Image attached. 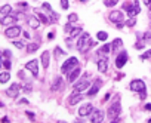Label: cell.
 I'll return each instance as SVG.
<instances>
[{
    "label": "cell",
    "instance_id": "7c38bea8",
    "mask_svg": "<svg viewBox=\"0 0 151 123\" xmlns=\"http://www.w3.org/2000/svg\"><path fill=\"white\" fill-rule=\"evenodd\" d=\"M108 18H110V21L111 22H121L123 21V12H120V10H113V12H110V15H108Z\"/></svg>",
    "mask_w": 151,
    "mask_h": 123
},
{
    "label": "cell",
    "instance_id": "f5cc1de1",
    "mask_svg": "<svg viewBox=\"0 0 151 123\" xmlns=\"http://www.w3.org/2000/svg\"><path fill=\"white\" fill-rule=\"evenodd\" d=\"M19 104H28V101H27V100H21Z\"/></svg>",
    "mask_w": 151,
    "mask_h": 123
},
{
    "label": "cell",
    "instance_id": "7a4b0ae2",
    "mask_svg": "<svg viewBox=\"0 0 151 123\" xmlns=\"http://www.w3.org/2000/svg\"><path fill=\"white\" fill-rule=\"evenodd\" d=\"M76 67H79V59L76 58V56H71V58H68L64 64H62V67H61V71L64 73V74H68V73H71Z\"/></svg>",
    "mask_w": 151,
    "mask_h": 123
},
{
    "label": "cell",
    "instance_id": "4dcf8cb0",
    "mask_svg": "<svg viewBox=\"0 0 151 123\" xmlns=\"http://www.w3.org/2000/svg\"><path fill=\"white\" fill-rule=\"evenodd\" d=\"M117 2H119V0H104V5L108 6V8H111V6H114Z\"/></svg>",
    "mask_w": 151,
    "mask_h": 123
},
{
    "label": "cell",
    "instance_id": "680465c9",
    "mask_svg": "<svg viewBox=\"0 0 151 123\" xmlns=\"http://www.w3.org/2000/svg\"><path fill=\"white\" fill-rule=\"evenodd\" d=\"M3 107V102H0V108H2Z\"/></svg>",
    "mask_w": 151,
    "mask_h": 123
},
{
    "label": "cell",
    "instance_id": "ac0fdd59",
    "mask_svg": "<svg viewBox=\"0 0 151 123\" xmlns=\"http://www.w3.org/2000/svg\"><path fill=\"white\" fill-rule=\"evenodd\" d=\"M124 10L128 12V16H129V18H135V16L138 15V12L135 10V6L130 5V3H126V5H124Z\"/></svg>",
    "mask_w": 151,
    "mask_h": 123
},
{
    "label": "cell",
    "instance_id": "db71d44e",
    "mask_svg": "<svg viewBox=\"0 0 151 123\" xmlns=\"http://www.w3.org/2000/svg\"><path fill=\"white\" fill-rule=\"evenodd\" d=\"M76 123H84V122H83L82 119H77V120H76Z\"/></svg>",
    "mask_w": 151,
    "mask_h": 123
},
{
    "label": "cell",
    "instance_id": "30bf717a",
    "mask_svg": "<svg viewBox=\"0 0 151 123\" xmlns=\"http://www.w3.org/2000/svg\"><path fill=\"white\" fill-rule=\"evenodd\" d=\"M19 89H21L19 83H12V85L9 86V89L6 91V95L10 96V98H16V96L19 95Z\"/></svg>",
    "mask_w": 151,
    "mask_h": 123
},
{
    "label": "cell",
    "instance_id": "f35d334b",
    "mask_svg": "<svg viewBox=\"0 0 151 123\" xmlns=\"http://www.w3.org/2000/svg\"><path fill=\"white\" fill-rule=\"evenodd\" d=\"M145 98H147V89L145 91H142V92H139V100H145Z\"/></svg>",
    "mask_w": 151,
    "mask_h": 123
},
{
    "label": "cell",
    "instance_id": "3957f363",
    "mask_svg": "<svg viewBox=\"0 0 151 123\" xmlns=\"http://www.w3.org/2000/svg\"><path fill=\"white\" fill-rule=\"evenodd\" d=\"M89 116H91V123H102L104 117H105V113L99 108H93V111Z\"/></svg>",
    "mask_w": 151,
    "mask_h": 123
},
{
    "label": "cell",
    "instance_id": "11a10c76",
    "mask_svg": "<svg viewBox=\"0 0 151 123\" xmlns=\"http://www.w3.org/2000/svg\"><path fill=\"white\" fill-rule=\"evenodd\" d=\"M111 123H119V122H117V120H116V119H114V120H113V122H111Z\"/></svg>",
    "mask_w": 151,
    "mask_h": 123
},
{
    "label": "cell",
    "instance_id": "7bdbcfd3",
    "mask_svg": "<svg viewBox=\"0 0 151 123\" xmlns=\"http://www.w3.org/2000/svg\"><path fill=\"white\" fill-rule=\"evenodd\" d=\"M54 54H55V56H56V55H62V54H64V52H62V51H61L59 47H55V52H54Z\"/></svg>",
    "mask_w": 151,
    "mask_h": 123
},
{
    "label": "cell",
    "instance_id": "681fc988",
    "mask_svg": "<svg viewBox=\"0 0 151 123\" xmlns=\"http://www.w3.org/2000/svg\"><path fill=\"white\" fill-rule=\"evenodd\" d=\"M24 37H25V39H30V37H31V36H30V34H28L27 31H24Z\"/></svg>",
    "mask_w": 151,
    "mask_h": 123
},
{
    "label": "cell",
    "instance_id": "5b68a950",
    "mask_svg": "<svg viewBox=\"0 0 151 123\" xmlns=\"http://www.w3.org/2000/svg\"><path fill=\"white\" fill-rule=\"evenodd\" d=\"M129 88H130V91H133V92H138V93H139V92L145 91V83H144L142 80L135 79V80H132V82H130Z\"/></svg>",
    "mask_w": 151,
    "mask_h": 123
},
{
    "label": "cell",
    "instance_id": "e575fe53",
    "mask_svg": "<svg viewBox=\"0 0 151 123\" xmlns=\"http://www.w3.org/2000/svg\"><path fill=\"white\" fill-rule=\"evenodd\" d=\"M2 63H3V67H5L6 70H10V65H12V64H10L9 59H5V61H2Z\"/></svg>",
    "mask_w": 151,
    "mask_h": 123
},
{
    "label": "cell",
    "instance_id": "6da1fadb",
    "mask_svg": "<svg viewBox=\"0 0 151 123\" xmlns=\"http://www.w3.org/2000/svg\"><path fill=\"white\" fill-rule=\"evenodd\" d=\"M120 113H121V105H120V100L117 98V101H114L110 107H108V110H107V116L111 119V120H114V119H117L119 116H120Z\"/></svg>",
    "mask_w": 151,
    "mask_h": 123
},
{
    "label": "cell",
    "instance_id": "8992f818",
    "mask_svg": "<svg viewBox=\"0 0 151 123\" xmlns=\"http://www.w3.org/2000/svg\"><path fill=\"white\" fill-rule=\"evenodd\" d=\"M19 34H21V27H18V25H12V27L6 28V31H5V36L9 39H15Z\"/></svg>",
    "mask_w": 151,
    "mask_h": 123
},
{
    "label": "cell",
    "instance_id": "2e32d148",
    "mask_svg": "<svg viewBox=\"0 0 151 123\" xmlns=\"http://www.w3.org/2000/svg\"><path fill=\"white\" fill-rule=\"evenodd\" d=\"M16 22V16L15 15H6L2 18V25H12V24H15Z\"/></svg>",
    "mask_w": 151,
    "mask_h": 123
},
{
    "label": "cell",
    "instance_id": "b9f144b4",
    "mask_svg": "<svg viewBox=\"0 0 151 123\" xmlns=\"http://www.w3.org/2000/svg\"><path fill=\"white\" fill-rule=\"evenodd\" d=\"M25 114H27V117H30V120H34V113H31V111H25Z\"/></svg>",
    "mask_w": 151,
    "mask_h": 123
},
{
    "label": "cell",
    "instance_id": "277c9868",
    "mask_svg": "<svg viewBox=\"0 0 151 123\" xmlns=\"http://www.w3.org/2000/svg\"><path fill=\"white\" fill-rule=\"evenodd\" d=\"M25 68H27L28 71H31V74H33L34 77L39 76V61H37V59L28 61V63L25 64Z\"/></svg>",
    "mask_w": 151,
    "mask_h": 123
},
{
    "label": "cell",
    "instance_id": "8fae6325",
    "mask_svg": "<svg viewBox=\"0 0 151 123\" xmlns=\"http://www.w3.org/2000/svg\"><path fill=\"white\" fill-rule=\"evenodd\" d=\"M91 86V82L87 80V79H82V80H79L77 83L74 85V91H79V92H82V91H84V89H87Z\"/></svg>",
    "mask_w": 151,
    "mask_h": 123
},
{
    "label": "cell",
    "instance_id": "cb8c5ba5",
    "mask_svg": "<svg viewBox=\"0 0 151 123\" xmlns=\"http://www.w3.org/2000/svg\"><path fill=\"white\" fill-rule=\"evenodd\" d=\"M10 12H12V6L10 5H5V6H2V9H0V14H2L3 16L10 15Z\"/></svg>",
    "mask_w": 151,
    "mask_h": 123
},
{
    "label": "cell",
    "instance_id": "c3c4849f",
    "mask_svg": "<svg viewBox=\"0 0 151 123\" xmlns=\"http://www.w3.org/2000/svg\"><path fill=\"white\" fill-rule=\"evenodd\" d=\"M145 110H147V111H151V104L148 102V104H145V107H144Z\"/></svg>",
    "mask_w": 151,
    "mask_h": 123
},
{
    "label": "cell",
    "instance_id": "4316f807",
    "mask_svg": "<svg viewBox=\"0 0 151 123\" xmlns=\"http://www.w3.org/2000/svg\"><path fill=\"white\" fill-rule=\"evenodd\" d=\"M96 39H98V40H101V42H105V40L108 39V33H107V31H98Z\"/></svg>",
    "mask_w": 151,
    "mask_h": 123
},
{
    "label": "cell",
    "instance_id": "74e56055",
    "mask_svg": "<svg viewBox=\"0 0 151 123\" xmlns=\"http://www.w3.org/2000/svg\"><path fill=\"white\" fill-rule=\"evenodd\" d=\"M142 39H144L145 42H148V40H151V33H150V31H147V33H144V36H142Z\"/></svg>",
    "mask_w": 151,
    "mask_h": 123
},
{
    "label": "cell",
    "instance_id": "ffe728a7",
    "mask_svg": "<svg viewBox=\"0 0 151 123\" xmlns=\"http://www.w3.org/2000/svg\"><path fill=\"white\" fill-rule=\"evenodd\" d=\"M28 25H30L31 28H39V25H40L39 18H37V16H30V18H28Z\"/></svg>",
    "mask_w": 151,
    "mask_h": 123
},
{
    "label": "cell",
    "instance_id": "bcb514c9",
    "mask_svg": "<svg viewBox=\"0 0 151 123\" xmlns=\"http://www.w3.org/2000/svg\"><path fill=\"white\" fill-rule=\"evenodd\" d=\"M54 37H55V34H54V33H52V31H50V33H49V34H47V39H49V40H52V39H54Z\"/></svg>",
    "mask_w": 151,
    "mask_h": 123
},
{
    "label": "cell",
    "instance_id": "d4e9b609",
    "mask_svg": "<svg viewBox=\"0 0 151 123\" xmlns=\"http://www.w3.org/2000/svg\"><path fill=\"white\" fill-rule=\"evenodd\" d=\"M79 34H82V27H77V28H73L70 31V39H76Z\"/></svg>",
    "mask_w": 151,
    "mask_h": 123
},
{
    "label": "cell",
    "instance_id": "603a6c76",
    "mask_svg": "<svg viewBox=\"0 0 151 123\" xmlns=\"http://www.w3.org/2000/svg\"><path fill=\"white\" fill-rule=\"evenodd\" d=\"M9 79H10V73H9V71L0 73V83H8Z\"/></svg>",
    "mask_w": 151,
    "mask_h": 123
},
{
    "label": "cell",
    "instance_id": "484cf974",
    "mask_svg": "<svg viewBox=\"0 0 151 123\" xmlns=\"http://www.w3.org/2000/svg\"><path fill=\"white\" fill-rule=\"evenodd\" d=\"M61 85H62V79H61V77H56V79L54 80V85H52V91L61 89Z\"/></svg>",
    "mask_w": 151,
    "mask_h": 123
},
{
    "label": "cell",
    "instance_id": "7dc6e473",
    "mask_svg": "<svg viewBox=\"0 0 151 123\" xmlns=\"http://www.w3.org/2000/svg\"><path fill=\"white\" fill-rule=\"evenodd\" d=\"M116 25H117V28H123L124 22H123V21H121V22H116Z\"/></svg>",
    "mask_w": 151,
    "mask_h": 123
},
{
    "label": "cell",
    "instance_id": "4fadbf2b",
    "mask_svg": "<svg viewBox=\"0 0 151 123\" xmlns=\"http://www.w3.org/2000/svg\"><path fill=\"white\" fill-rule=\"evenodd\" d=\"M99 88H101V79H96V80H95V85L89 89V92H87V96H89V98H93V96L98 93Z\"/></svg>",
    "mask_w": 151,
    "mask_h": 123
},
{
    "label": "cell",
    "instance_id": "d6986e66",
    "mask_svg": "<svg viewBox=\"0 0 151 123\" xmlns=\"http://www.w3.org/2000/svg\"><path fill=\"white\" fill-rule=\"evenodd\" d=\"M40 59H42L43 68H47V67H49V61H50V52H49V51H45V52L42 54Z\"/></svg>",
    "mask_w": 151,
    "mask_h": 123
},
{
    "label": "cell",
    "instance_id": "6125c7cd",
    "mask_svg": "<svg viewBox=\"0 0 151 123\" xmlns=\"http://www.w3.org/2000/svg\"><path fill=\"white\" fill-rule=\"evenodd\" d=\"M150 16H151V10H150Z\"/></svg>",
    "mask_w": 151,
    "mask_h": 123
},
{
    "label": "cell",
    "instance_id": "ba28073f",
    "mask_svg": "<svg viewBox=\"0 0 151 123\" xmlns=\"http://www.w3.org/2000/svg\"><path fill=\"white\" fill-rule=\"evenodd\" d=\"M82 100H83V95H82V92H79V91H74V92L70 95V98H68V105H76V104H80V102H82Z\"/></svg>",
    "mask_w": 151,
    "mask_h": 123
},
{
    "label": "cell",
    "instance_id": "91938a15",
    "mask_svg": "<svg viewBox=\"0 0 151 123\" xmlns=\"http://www.w3.org/2000/svg\"><path fill=\"white\" fill-rule=\"evenodd\" d=\"M80 2H89V0H80Z\"/></svg>",
    "mask_w": 151,
    "mask_h": 123
},
{
    "label": "cell",
    "instance_id": "6f0895ef",
    "mask_svg": "<svg viewBox=\"0 0 151 123\" xmlns=\"http://www.w3.org/2000/svg\"><path fill=\"white\" fill-rule=\"evenodd\" d=\"M2 61H3V59H2V54H0V63H2Z\"/></svg>",
    "mask_w": 151,
    "mask_h": 123
},
{
    "label": "cell",
    "instance_id": "836d02e7",
    "mask_svg": "<svg viewBox=\"0 0 151 123\" xmlns=\"http://www.w3.org/2000/svg\"><path fill=\"white\" fill-rule=\"evenodd\" d=\"M70 3H68V0H61V8L62 9H68Z\"/></svg>",
    "mask_w": 151,
    "mask_h": 123
},
{
    "label": "cell",
    "instance_id": "5bb4252c",
    "mask_svg": "<svg viewBox=\"0 0 151 123\" xmlns=\"http://www.w3.org/2000/svg\"><path fill=\"white\" fill-rule=\"evenodd\" d=\"M91 40V37H89V34L87 33H82V36H80V39H79V42H77V47H79V51H82L83 49V46Z\"/></svg>",
    "mask_w": 151,
    "mask_h": 123
},
{
    "label": "cell",
    "instance_id": "9f6ffc18",
    "mask_svg": "<svg viewBox=\"0 0 151 123\" xmlns=\"http://www.w3.org/2000/svg\"><path fill=\"white\" fill-rule=\"evenodd\" d=\"M56 123H65V122H62V120H58V122H56Z\"/></svg>",
    "mask_w": 151,
    "mask_h": 123
},
{
    "label": "cell",
    "instance_id": "83f0119b",
    "mask_svg": "<svg viewBox=\"0 0 151 123\" xmlns=\"http://www.w3.org/2000/svg\"><path fill=\"white\" fill-rule=\"evenodd\" d=\"M37 49H39V45L37 43H30L28 46H27V52L28 54H33V52H36Z\"/></svg>",
    "mask_w": 151,
    "mask_h": 123
},
{
    "label": "cell",
    "instance_id": "7402d4cb",
    "mask_svg": "<svg viewBox=\"0 0 151 123\" xmlns=\"http://www.w3.org/2000/svg\"><path fill=\"white\" fill-rule=\"evenodd\" d=\"M37 18H39V21H40L42 24H45V25H47V24H50L49 18H47L45 14H42V12H37Z\"/></svg>",
    "mask_w": 151,
    "mask_h": 123
},
{
    "label": "cell",
    "instance_id": "8d00e7d4",
    "mask_svg": "<svg viewBox=\"0 0 151 123\" xmlns=\"http://www.w3.org/2000/svg\"><path fill=\"white\" fill-rule=\"evenodd\" d=\"M42 8H43V9H46V10H49V14H52V12H54L49 3H43V5H42Z\"/></svg>",
    "mask_w": 151,
    "mask_h": 123
},
{
    "label": "cell",
    "instance_id": "e0dca14e",
    "mask_svg": "<svg viewBox=\"0 0 151 123\" xmlns=\"http://www.w3.org/2000/svg\"><path fill=\"white\" fill-rule=\"evenodd\" d=\"M107 70H108V64H107V56H104V58L98 59V71H101V73H105Z\"/></svg>",
    "mask_w": 151,
    "mask_h": 123
},
{
    "label": "cell",
    "instance_id": "f907efd6",
    "mask_svg": "<svg viewBox=\"0 0 151 123\" xmlns=\"http://www.w3.org/2000/svg\"><path fill=\"white\" fill-rule=\"evenodd\" d=\"M110 96H111V93H107V95L104 96V101H108V100H110Z\"/></svg>",
    "mask_w": 151,
    "mask_h": 123
},
{
    "label": "cell",
    "instance_id": "60d3db41",
    "mask_svg": "<svg viewBox=\"0 0 151 123\" xmlns=\"http://www.w3.org/2000/svg\"><path fill=\"white\" fill-rule=\"evenodd\" d=\"M64 30H65V33H70V31L73 30V25H71V24L68 22V24H67V25L64 27Z\"/></svg>",
    "mask_w": 151,
    "mask_h": 123
},
{
    "label": "cell",
    "instance_id": "1f68e13d",
    "mask_svg": "<svg viewBox=\"0 0 151 123\" xmlns=\"http://www.w3.org/2000/svg\"><path fill=\"white\" fill-rule=\"evenodd\" d=\"M135 24H136V19L135 18H129L128 21H126V25H128V27H133Z\"/></svg>",
    "mask_w": 151,
    "mask_h": 123
},
{
    "label": "cell",
    "instance_id": "ab89813d",
    "mask_svg": "<svg viewBox=\"0 0 151 123\" xmlns=\"http://www.w3.org/2000/svg\"><path fill=\"white\" fill-rule=\"evenodd\" d=\"M14 45H15L18 49H22V47H24V43H22V42H18V40H15V42H14Z\"/></svg>",
    "mask_w": 151,
    "mask_h": 123
},
{
    "label": "cell",
    "instance_id": "9a60e30c",
    "mask_svg": "<svg viewBox=\"0 0 151 123\" xmlns=\"http://www.w3.org/2000/svg\"><path fill=\"white\" fill-rule=\"evenodd\" d=\"M80 73H82V70H80L79 67H76L71 73H68V82H70V83H74L76 80H77V77L80 76Z\"/></svg>",
    "mask_w": 151,
    "mask_h": 123
},
{
    "label": "cell",
    "instance_id": "d6a6232c",
    "mask_svg": "<svg viewBox=\"0 0 151 123\" xmlns=\"http://www.w3.org/2000/svg\"><path fill=\"white\" fill-rule=\"evenodd\" d=\"M148 58H151V49H148V51H147L145 54H142V55H141V59H144V61H145V59H148Z\"/></svg>",
    "mask_w": 151,
    "mask_h": 123
},
{
    "label": "cell",
    "instance_id": "816d5d0a",
    "mask_svg": "<svg viewBox=\"0 0 151 123\" xmlns=\"http://www.w3.org/2000/svg\"><path fill=\"white\" fill-rule=\"evenodd\" d=\"M2 123H9V119H8V117H3V120H2Z\"/></svg>",
    "mask_w": 151,
    "mask_h": 123
},
{
    "label": "cell",
    "instance_id": "94428289",
    "mask_svg": "<svg viewBox=\"0 0 151 123\" xmlns=\"http://www.w3.org/2000/svg\"><path fill=\"white\" fill-rule=\"evenodd\" d=\"M148 123H151V119H148Z\"/></svg>",
    "mask_w": 151,
    "mask_h": 123
},
{
    "label": "cell",
    "instance_id": "f6af8a7d",
    "mask_svg": "<svg viewBox=\"0 0 151 123\" xmlns=\"http://www.w3.org/2000/svg\"><path fill=\"white\" fill-rule=\"evenodd\" d=\"M3 55H5V56H6V58H8V59H9V58H10V55H12V54H10V51H5V52H3Z\"/></svg>",
    "mask_w": 151,
    "mask_h": 123
},
{
    "label": "cell",
    "instance_id": "52a82bcc",
    "mask_svg": "<svg viewBox=\"0 0 151 123\" xmlns=\"http://www.w3.org/2000/svg\"><path fill=\"white\" fill-rule=\"evenodd\" d=\"M126 63H128V52H126V51H121V52L116 56V67H117V68H123Z\"/></svg>",
    "mask_w": 151,
    "mask_h": 123
},
{
    "label": "cell",
    "instance_id": "d590c367",
    "mask_svg": "<svg viewBox=\"0 0 151 123\" xmlns=\"http://www.w3.org/2000/svg\"><path fill=\"white\" fill-rule=\"evenodd\" d=\"M133 6H135V10L139 14V12H141V6H139V2H138V0H135V2H133Z\"/></svg>",
    "mask_w": 151,
    "mask_h": 123
},
{
    "label": "cell",
    "instance_id": "9c48e42d",
    "mask_svg": "<svg viewBox=\"0 0 151 123\" xmlns=\"http://www.w3.org/2000/svg\"><path fill=\"white\" fill-rule=\"evenodd\" d=\"M92 111H93V105H92L91 102H86V104L80 105V108H79V116H80V117L89 116Z\"/></svg>",
    "mask_w": 151,
    "mask_h": 123
},
{
    "label": "cell",
    "instance_id": "ee69618b",
    "mask_svg": "<svg viewBox=\"0 0 151 123\" xmlns=\"http://www.w3.org/2000/svg\"><path fill=\"white\" fill-rule=\"evenodd\" d=\"M135 47L138 49V51H141V49H144V43H136Z\"/></svg>",
    "mask_w": 151,
    "mask_h": 123
},
{
    "label": "cell",
    "instance_id": "f1b7e54d",
    "mask_svg": "<svg viewBox=\"0 0 151 123\" xmlns=\"http://www.w3.org/2000/svg\"><path fill=\"white\" fill-rule=\"evenodd\" d=\"M111 51V45H108V43H105L102 47H101V51H99V54H108Z\"/></svg>",
    "mask_w": 151,
    "mask_h": 123
},
{
    "label": "cell",
    "instance_id": "f546056e",
    "mask_svg": "<svg viewBox=\"0 0 151 123\" xmlns=\"http://www.w3.org/2000/svg\"><path fill=\"white\" fill-rule=\"evenodd\" d=\"M77 21H79L77 14H70V15H68V22H70V24H74V22H77Z\"/></svg>",
    "mask_w": 151,
    "mask_h": 123
},
{
    "label": "cell",
    "instance_id": "44dd1931",
    "mask_svg": "<svg viewBox=\"0 0 151 123\" xmlns=\"http://www.w3.org/2000/svg\"><path fill=\"white\" fill-rule=\"evenodd\" d=\"M121 46H123V40H121V39H116L114 42L111 43V51L116 52V51H119Z\"/></svg>",
    "mask_w": 151,
    "mask_h": 123
}]
</instances>
